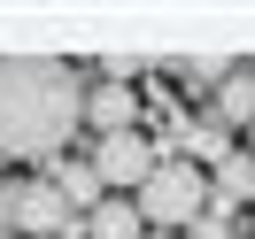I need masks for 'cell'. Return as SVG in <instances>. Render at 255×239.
<instances>
[{
	"label": "cell",
	"instance_id": "obj_1",
	"mask_svg": "<svg viewBox=\"0 0 255 239\" xmlns=\"http://www.w3.org/2000/svg\"><path fill=\"white\" fill-rule=\"evenodd\" d=\"M85 124V85L54 54H0V162H54Z\"/></svg>",
	"mask_w": 255,
	"mask_h": 239
},
{
	"label": "cell",
	"instance_id": "obj_2",
	"mask_svg": "<svg viewBox=\"0 0 255 239\" xmlns=\"http://www.w3.org/2000/svg\"><path fill=\"white\" fill-rule=\"evenodd\" d=\"M131 201H139L147 232H178V224H201V216H209V170H193V162L162 155V162H155V177H147Z\"/></svg>",
	"mask_w": 255,
	"mask_h": 239
},
{
	"label": "cell",
	"instance_id": "obj_3",
	"mask_svg": "<svg viewBox=\"0 0 255 239\" xmlns=\"http://www.w3.org/2000/svg\"><path fill=\"white\" fill-rule=\"evenodd\" d=\"M70 224H78V208L62 201L54 177H8V185H0V232H16V239H62Z\"/></svg>",
	"mask_w": 255,
	"mask_h": 239
},
{
	"label": "cell",
	"instance_id": "obj_4",
	"mask_svg": "<svg viewBox=\"0 0 255 239\" xmlns=\"http://www.w3.org/2000/svg\"><path fill=\"white\" fill-rule=\"evenodd\" d=\"M155 162H162V139H147V131H109V139H93V170H101V185H116V193H139L147 177H155Z\"/></svg>",
	"mask_w": 255,
	"mask_h": 239
},
{
	"label": "cell",
	"instance_id": "obj_5",
	"mask_svg": "<svg viewBox=\"0 0 255 239\" xmlns=\"http://www.w3.org/2000/svg\"><path fill=\"white\" fill-rule=\"evenodd\" d=\"M85 124L109 139V131H139V93L131 85H101V93H85Z\"/></svg>",
	"mask_w": 255,
	"mask_h": 239
},
{
	"label": "cell",
	"instance_id": "obj_6",
	"mask_svg": "<svg viewBox=\"0 0 255 239\" xmlns=\"http://www.w3.org/2000/svg\"><path fill=\"white\" fill-rule=\"evenodd\" d=\"M240 201H255V155H224L209 177V216H232Z\"/></svg>",
	"mask_w": 255,
	"mask_h": 239
},
{
	"label": "cell",
	"instance_id": "obj_7",
	"mask_svg": "<svg viewBox=\"0 0 255 239\" xmlns=\"http://www.w3.org/2000/svg\"><path fill=\"white\" fill-rule=\"evenodd\" d=\"M85 232H93V239H147V216H139L131 193H116V201H101L93 216H85Z\"/></svg>",
	"mask_w": 255,
	"mask_h": 239
},
{
	"label": "cell",
	"instance_id": "obj_8",
	"mask_svg": "<svg viewBox=\"0 0 255 239\" xmlns=\"http://www.w3.org/2000/svg\"><path fill=\"white\" fill-rule=\"evenodd\" d=\"M232 124H255V62H240L217 85V131H232Z\"/></svg>",
	"mask_w": 255,
	"mask_h": 239
},
{
	"label": "cell",
	"instance_id": "obj_9",
	"mask_svg": "<svg viewBox=\"0 0 255 239\" xmlns=\"http://www.w3.org/2000/svg\"><path fill=\"white\" fill-rule=\"evenodd\" d=\"M54 185H62V201H70V208H85V216L109 201V185H101L93 162H54Z\"/></svg>",
	"mask_w": 255,
	"mask_h": 239
},
{
	"label": "cell",
	"instance_id": "obj_10",
	"mask_svg": "<svg viewBox=\"0 0 255 239\" xmlns=\"http://www.w3.org/2000/svg\"><path fill=\"white\" fill-rule=\"evenodd\" d=\"M170 70H178V78H186V85H193V93H217V85H224V78H232V70H240V62H224V54H193V62H170Z\"/></svg>",
	"mask_w": 255,
	"mask_h": 239
},
{
	"label": "cell",
	"instance_id": "obj_11",
	"mask_svg": "<svg viewBox=\"0 0 255 239\" xmlns=\"http://www.w3.org/2000/svg\"><path fill=\"white\" fill-rule=\"evenodd\" d=\"M147 239H178V232H147Z\"/></svg>",
	"mask_w": 255,
	"mask_h": 239
}]
</instances>
